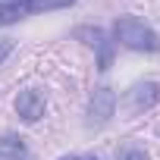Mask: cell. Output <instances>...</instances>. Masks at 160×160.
I'll list each match as a JSON object with an SVG mask.
<instances>
[{
	"mask_svg": "<svg viewBox=\"0 0 160 160\" xmlns=\"http://www.w3.org/2000/svg\"><path fill=\"white\" fill-rule=\"evenodd\" d=\"M0 160H35V157H32V151H28L25 138H19V135L7 132L3 138H0Z\"/></svg>",
	"mask_w": 160,
	"mask_h": 160,
	"instance_id": "cell-6",
	"label": "cell"
},
{
	"mask_svg": "<svg viewBox=\"0 0 160 160\" xmlns=\"http://www.w3.org/2000/svg\"><path fill=\"white\" fill-rule=\"evenodd\" d=\"M116 160H148V151L138 148V144H122L116 151Z\"/></svg>",
	"mask_w": 160,
	"mask_h": 160,
	"instance_id": "cell-9",
	"label": "cell"
},
{
	"mask_svg": "<svg viewBox=\"0 0 160 160\" xmlns=\"http://www.w3.org/2000/svg\"><path fill=\"white\" fill-rule=\"evenodd\" d=\"M60 160H78V157H72V154H69V157H60Z\"/></svg>",
	"mask_w": 160,
	"mask_h": 160,
	"instance_id": "cell-11",
	"label": "cell"
},
{
	"mask_svg": "<svg viewBox=\"0 0 160 160\" xmlns=\"http://www.w3.org/2000/svg\"><path fill=\"white\" fill-rule=\"evenodd\" d=\"M113 38H116L122 47H129V50H148V53L160 50V35H157L151 25H144L141 19H135V16L116 19V22H113Z\"/></svg>",
	"mask_w": 160,
	"mask_h": 160,
	"instance_id": "cell-1",
	"label": "cell"
},
{
	"mask_svg": "<svg viewBox=\"0 0 160 160\" xmlns=\"http://www.w3.org/2000/svg\"><path fill=\"white\" fill-rule=\"evenodd\" d=\"M44 110H47V98H44L38 88L19 91V98H16V113H19L25 122H38V119L44 116Z\"/></svg>",
	"mask_w": 160,
	"mask_h": 160,
	"instance_id": "cell-5",
	"label": "cell"
},
{
	"mask_svg": "<svg viewBox=\"0 0 160 160\" xmlns=\"http://www.w3.org/2000/svg\"><path fill=\"white\" fill-rule=\"evenodd\" d=\"M25 16V3L16 0V3H0V25H13Z\"/></svg>",
	"mask_w": 160,
	"mask_h": 160,
	"instance_id": "cell-8",
	"label": "cell"
},
{
	"mask_svg": "<svg viewBox=\"0 0 160 160\" xmlns=\"http://www.w3.org/2000/svg\"><path fill=\"white\" fill-rule=\"evenodd\" d=\"M88 160H101V157H88Z\"/></svg>",
	"mask_w": 160,
	"mask_h": 160,
	"instance_id": "cell-13",
	"label": "cell"
},
{
	"mask_svg": "<svg viewBox=\"0 0 160 160\" xmlns=\"http://www.w3.org/2000/svg\"><path fill=\"white\" fill-rule=\"evenodd\" d=\"M157 132H160V129H157Z\"/></svg>",
	"mask_w": 160,
	"mask_h": 160,
	"instance_id": "cell-14",
	"label": "cell"
},
{
	"mask_svg": "<svg viewBox=\"0 0 160 160\" xmlns=\"http://www.w3.org/2000/svg\"><path fill=\"white\" fill-rule=\"evenodd\" d=\"M25 3V13H47V10H66V7H72L75 0H22Z\"/></svg>",
	"mask_w": 160,
	"mask_h": 160,
	"instance_id": "cell-7",
	"label": "cell"
},
{
	"mask_svg": "<svg viewBox=\"0 0 160 160\" xmlns=\"http://www.w3.org/2000/svg\"><path fill=\"white\" fill-rule=\"evenodd\" d=\"M160 101V85L157 82H138L126 91V107L129 113H144Z\"/></svg>",
	"mask_w": 160,
	"mask_h": 160,
	"instance_id": "cell-4",
	"label": "cell"
},
{
	"mask_svg": "<svg viewBox=\"0 0 160 160\" xmlns=\"http://www.w3.org/2000/svg\"><path fill=\"white\" fill-rule=\"evenodd\" d=\"M13 50H16V41H13V38H0V66H3V60H7Z\"/></svg>",
	"mask_w": 160,
	"mask_h": 160,
	"instance_id": "cell-10",
	"label": "cell"
},
{
	"mask_svg": "<svg viewBox=\"0 0 160 160\" xmlns=\"http://www.w3.org/2000/svg\"><path fill=\"white\" fill-rule=\"evenodd\" d=\"M72 35L82 41V44H88V47L98 50V69H101V72L110 69V63H113V41L107 38L104 28H98V25H78Z\"/></svg>",
	"mask_w": 160,
	"mask_h": 160,
	"instance_id": "cell-2",
	"label": "cell"
},
{
	"mask_svg": "<svg viewBox=\"0 0 160 160\" xmlns=\"http://www.w3.org/2000/svg\"><path fill=\"white\" fill-rule=\"evenodd\" d=\"M0 3H16V0H0Z\"/></svg>",
	"mask_w": 160,
	"mask_h": 160,
	"instance_id": "cell-12",
	"label": "cell"
},
{
	"mask_svg": "<svg viewBox=\"0 0 160 160\" xmlns=\"http://www.w3.org/2000/svg\"><path fill=\"white\" fill-rule=\"evenodd\" d=\"M116 113V91L101 85L94 88V94L88 98V126H107Z\"/></svg>",
	"mask_w": 160,
	"mask_h": 160,
	"instance_id": "cell-3",
	"label": "cell"
}]
</instances>
